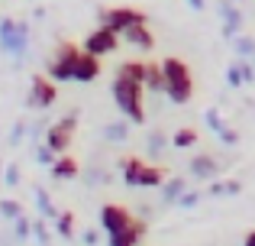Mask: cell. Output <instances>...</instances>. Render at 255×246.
<instances>
[{
	"label": "cell",
	"mask_w": 255,
	"mask_h": 246,
	"mask_svg": "<svg viewBox=\"0 0 255 246\" xmlns=\"http://www.w3.org/2000/svg\"><path fill=\"white\" fill-rule=\"evenodd\" d=\"M142 91H145V84L129 81V78H113V84H110V94H113V101H117L120 114H123L126 120H132L136 126H142V123H145Z\"/></svg>",
	"instance_id": "obj_1"
},
{
	"label": "cell",
	"mask_w": 255,
	"mask_h": 246,
	"mask_svg": "<svg viewBox=\"0 0 255 246\" xmlns=\"http://www.w3.org/2000/svg\"><path fill=\"white\" fill-rule=\"evenodd\" d=\"M162 68H165V78H168V91H165V97H168L171 104H178V107H184V104H191L194 97V75L191 68H187L181 58H162Z\"/></svg>",
	"instance_id": "obj_2"
},
{
	"label": "cell",
	"mask_w": 255,
	"mask_h": 246,
	"mask_svg": "<svg viewBox=\"0 0 255 246\" xmlns=\"http://www.w3.org/2000/svg\"><path fill=\"white\" fill-rule=\"evenodd\" d=\"M78 55H81V49H78L75 42H62V45L55 49V55L49 58V65H45V75H49L55 84L75 81V65H78Z\"/></svg>",
	"instance_id": "obj_3"
},
{
	"label": "cell",
	"mask_w": 255,
	"mask_h": 246,
	"mask_svg": "<svg viewBox=\"0 0 255 246\" xmlns=\"http://www.w3.org/2000/svg\"><path fill=\"white\" fill-rule=\"evenodd\" d=\"M0 45H3V52L19 58L26 52V45H29V23H23V19H3L0 23Z\"/></svg>",
	"instance_id": "obj_4"
},
{
	"label": "cell",
	"mask_w": 255,
	"mask_h": 246,
	"mask_svg": "<svg viewBox=\"0 0 255 246\" xmlns=\"http://www.w3.org/2000/svg\"><path fill=\"white\" fill-rule=\"evenodd\" d=\"M75 130H78V117H65V120H55L45 126V146H49L55 156H62V152H68L71 139H75Z\"/></svg>",
	"instance_id": "obj_5"
},
{
	"label": "cell",
	"mask_w": 255,
	"mask_h": 246,
	"mask_svg": "<svg viewBox=\"0 0 255 246\" xmlns=\"http://www.w3.org/2000/svg\"><path fill=\"white\" fill-rule=\"evenodd\" d=\"M97 19L104 26H110V29H117V32H126L129 26L145 23V13L142 10H132V6H107V10L97 13Z\"/></svg>",
	"instance_id": "obj_6"
},
{
	"label": "cell",
	"mask_w": 255,
	"mask_h": 246,
	"mask_svg": "<svg viewBox=\"0 0 255 246\" xmlns=\"http://www.w3.org/2000/svg\"><path fill=\"white\" fill-rule=\"evenodd\" d=\"M55 101H58V84L52 81L49 75H36V78H32L26 104H29V107H36V110H45V107H52Z\"/></svg>",
	"instance_id": "obj_7"
},
{
	"label": "cell",
	"mask_w": 255,
	"mask_h": 246,
	"mask_svg": "<svg viewBox=\"0 0 255 246\" xmlns=\"http://www.w3.org/2000/svg\"><path fill=\"white\" fill-rule=\"evenodd\" d=\"M117 45H120V32L110 29V26H104V23L94 32H87V39H84V52H91V55H97V58L117 52Z\"/></svg>",
	"instance_id": "obj_8"
},
{
	"label": "cell",
	"mask_w": 255,
	"mask_h": 246,
	"mask_svg": "<svg viewBox=\"0 0 255 246\" xmlns=\"http://www.w3.org/2000/svg\"><path fill=\"white\" fill-rule=\"evenodd\" d=\"M129 224H132V211L129 208H123V204H104V208H100V227H104L107 237L126 230Z\"/></svg>",
	"instance_id": "obj_9"
},
{
	"label": "cell",
	"mask_w": 255,
	"mask_h": 246,
	"mask_svg": "<svg viewBox=\"0 0 255 246\" xmlns=\"http://www.w3.org/2000/svg\"><path fill=\"white\" fill-rule=\"evenodd\" d=\"M97 78H100V58L81 49L78 65H75V81L78 84H91V81H97Z\"/></svg>",
	"instance_id": "obj_10"
},
{
	"label": "cell",
	"mask_w": 255,
	"mask_h": 246,
	"mask_svg": "<svg viewBox=\"0 0 255 246\" xmlns=\"http://www.w3.org/2000/svg\"><path fill=\"white\" fill-rule=\"evenodd\" d=\"M120 39H126V42H129L132 49H139V52H152V49H155V36L149 32V26H145V23L129 26L126 32H120Z\"/></svg>",
	"instance_id": "obj_11"
},
{
	"label": "cell",
	"mask_w": 255,
	"mask_h": 246,
	"mask_svg": "<svg viewBox=\"0 0 255 246\" xmlns=\"http://www.w3.org/2000/svg\"><path fill=\"white\" fill-rule=\"evenodd\" d=\"M145 237V221H139V217H132V224L126 230H120V234H113L107 246H139Z\"/></svg>",
	"instance_id": "obj_12"
},
{
	"label": "cell",
	"mask_w": 255,
	"mask_h": 246,
	"mask_svg": "<svg viewBox=\"0 0 255 246\" xmlns=\"http://www.w3.org/2000/svg\"><path fill=\"white\" fill-rule=\"evenodd\" d=\"M49 172H52V178H55V182H71V178L81 175V162L62 152V156L52 162V169H49Z\"/></svg>",
	"instance_id": "obj_13"
},
{
	"label": "cell",
	"mask_w": 255,
	"mask_h": 246,
	"mask_svg": "<svg viewBox=\"0 0 255 246\" xmlns=\"http://www.w3.org/2000/svg\"><path fill=\"white\" fill-rule=\"evenodd\" d=\"M145 88L152 94H165L168 91V78H165L162 62H145Z\"/></svg>",
	"instance_id": "obj_14"
},
{
	"label": "cell",
	"mask_w": 255,
	"mask_h": 246,
	"mask_svg": "<svg viewBox=\"0 0 255 246\" xmlns=\"http://www.w3.org/2000/svg\"><path fill=\"white\" fill-rule=\"evenodd\" d=\"M220 13H223V36L233 39L239 32V26H243V16H239V10L230 3V0H223V3H220Z\"/></svg>",
	"instance_id": "obj_15"
},
{
	"label": "cell",
	"mask_w": 255,
	"mask_h": 246,
	"mask_svg": "<svg viewBox=\"0 0 255 246\" xmlns=\"http://www.w3.org/2000/svg\"><path fill=\"white\" fill-rule=\"evenodd\" d=\"M191 175L200 178V182H210V178L217 175V162H213L210 156H194L191 159Z\"/></svg>",
	"instance_id": "obj_16"
},
{
	"label": "cell",
	"mask_w": 255,
	"mask_h": 246,
	"mask_svg": "<svg viewBox=\"0 0 255 246\" xmlns=\"http://www.w3.org/2000/svg\"><path fill=\"white\" fill-rule=\"evenodd\" d=\"M120 169H123V182L129 185V188H136L139 175H142V169H145V162H142V159H136V156H126L123 162H120Z\"/></svg>",
	"instance_id": "obj_17"
},
{
	"label": "cell",
	"mask_w": 255,
	"mask_h": 246,
	"mask_svg": "<svg viewBox=\"0 0 255 246\" xmlns=\"http://www.w3.org/2000/svg\"><path fill=\"white\" fill-rule=\"evenodd\" d=\"M162 185H165V169L145 162V169H142V175H139L136 188H162Z\"/></svg>",
	"instance_id": "obj_18"
},
{
	"label": "cell",
	"mask_w": 255,
	"mask_h": 246,
	"mask_svg": "<svg viewBox=\"0 0 255 246\" xmlns=\"http://www.w3.org/2000/svg\"><path fill=\"white\" fill-rule=\"evenodd\" d=\"M117 78H129V81H139V84H145V62H123L117 68Z\"/></svg>",
	"instance_id": "obj_19"
},
{
	"label": "cell",
	"mask_w": 255,
	"mask_h": 246,
	"mask_svg": "<svg viewBox=\"0 0 255 246\" xmlns=\"http://www.w3.org/2000/svg\"><path fill=\"white\" fill-rule=\"evenodd\" d=\"M32 195H36V204H39V214H42L45 221H55V217H58V211H55V204H52L49 191H45V188H32Z\"/></svg>",
	"instance_id": "obj_20"
},
{
	"label": "cell",
	"mask_w": 255,
	"mask_h": 246,
	"mask_svg": "<svg viewBox=\"0 0 255 246\" xmlns=\"http://www.w3.org/2000/svg\"><path fill=\"white\" fill-rule=\"evenodd\" d=\"M55 234L58 237H65V240H71V237H75V214H71V211H62V214L55 217Z\"/></svg>",
	"instance_id": "obj_21"
},
{
	"label": "cell",
	"mask_w": 255,
	"mask_h": 246,
	"mask_svg": "<svg viewBox=\"0 0 255 246\" xmlns=\"http://www.w3.org/2000/svg\"><path fill=\"white\" fill-rule=\"evenodd\" d=\"M194 143H197V130H191V126H181V130L171 136V146H174V149H191Z\"/></svg>",
	"instance_id": "obj_22"
},
{
	"label": "cell",
	"mask_w": 255,
	"mask_h": 246,
	"mask_svg": "<svg viewBox=\"0 0 255 246\" xmlns=\"http://www.w3.org/2000/svg\"><path fill=\"white\" fill-rule=\"evenodd\" d=\"M104 136L110 139V143H123V139L129 136V123H126V120H120V123H107Z\"/></svg>",
	"instance_id": "obj_23"
},
{
	"label": "cell",
	"mask_w": 255,
	"mask_h": 246,
	"mask_svg": "<svg viewBox=\"0 0 255 246\" xmlns=\"http://www.w3.org/2000/svg\"><path fill=\"white\" fill-rule=\"evenodd\" d=\"M184 188H187L184 178H171V182H165V188H162V201H178Z\"/></svg>",
	"instance_id": "obj_24"
},
{
	"label": "cell",
	"mask_w": 255,
	"mask_h": 246,
	"mask_svg": "<svg viewBox=\"0 0 255 246\" xmlns=\"http://www.w3.org/2000/svg\"><path fill=\"white\" fill-rule=\"evenodd\" d=\"M0 214H3L6 221H16V217L23 214V204L13 201V198H0Z\"/></svg>",
	"instance_id": "obj_25"
},
{
	"label": "cell",
	"mask_w": 255,
	"mask_h": 246,
	"mask_svg": "<svg viewBox=\"0 0 255 246\" xmlns=\"http://www.w3.org/2000/svg\"><path fill=\"white\" fill-rule=\"evenodd\" d=\"M233 45H236V55L239 58H252L255 55V42L249 36H233Z\"/></svg>",
	"instance_id": "obj_26"
},
{
	"label": "cell",
	"mask_w": 255,
	"mask_h": 246,
	"mask_svg": "<svg viewBox=\"0 0 255 246\" xmlns=\"http://www.w3.org/2000/svg\"><path fill=\"white\" fill-rule=\"evenodd\" d=\"M239 188H243L239 182H213L210 195H239Z\"/></svg>",
	"instance_id": "obj_27"
},
{
	"label": "cell",
	"mask_w": 255,
	"mask_h": 246,
	"mask_svg": "<svg viewBox=\"0 0 255 246\" xmlns=\"http://www.w3.org/2000/svg\"><path fill=\"white\" fill-rule=\"evenodd\" d=\"M19 178H23V175H19V165H16V162H10V165L3 169V185H6V188H16Z\"/></svg>",
	"instance_id": "obj_28"
},
{
	"label": "cell",
	"mask_w": 255,
	"mask_h": 246,
	"mask_svg": "<svg viewBox=\"0 0 255 246\" xmlns=\"http://www.w3.org/2000/svg\"><path fill=\"white\" fill-rule=\"evenodd\" d=\"M55 159H58V156H55V152H52L45 143L36 149V162H39V165H45V169H52V162H55Z\"/></svg>",
	"instance_id": "obj_29"
},
{
	"label": "cell",
	"mask_w": 255,
	"mask_h": 246,
	"mask_svg": "<svg viewBox=\"0 0 255 246\" xmlns=\"http://www.w3.org/2000/svg\"><path fill=\"white\" fill-rule=\"evenodd\" d=\"M197 201H200V191H181V198L174 204H178V208H197Z\"/></svg>",
	"instance_id": "obj_30"
},
{
	"label": "cell",
	"mask_w": 255,
	"mask_h": 246,
	"mask_svg": "<svg viewBox=\"0 0 255 246\" xmlns=\"http://www.w3.org/2000/svg\"><path fill=\"white\" fill-rule=\"evenodd\" d=\"M13 224H16V237H19V240H26V237L32 234V221H29L26 214H19V217H16Z\"/></svg>",
	"instance_id": "obj_31"
},
{
	"label": "cell",
	"mask_w": 255,
	"mask_h": 246,
	"mask_svg": "<svg viewBox=\"0 0 255 246\" xmlns=\"http://www.w3.org/2000/svg\"><path fill=\"white\" fill-rule=\"evenodd\" d=\"M226 84H230V88H239V84H243V71H239V62H233L230 68H226Z\"/></svg>",
	"instance_id": "obj_32"
},
{
	"label": "cell",
	"mask_w": 255,
	"mask_h": 246,
	"mask_svg": "<svg viewBox=\"0 0 255 246\" xmlns=\"http://www.w3.org/2000/svg\"><path fill=\"white\" fill-rule=\"evenodd\" d=\"M165 146H168V139H165L162 133H149V152H152V156H158Z\"/></svg>",
	"instance_id": "obj_33"
},
{
	"label": "cell",
	"mask_w": 255,
	"mask_h": 246,
	"mask_svg": "<svg viewBox=\"0 0 255 246\" xmlns=\"http://www.w3.org/2000/svg\"><path fill=\"white\" fill-rule=\"evenodd\" d=\"M32 234H36V243H39V246H49L52 237H49V230H45L42 221H32Z\"/></svg>",
	"instance_id": "obj_34"
},
{
	"label": "cell",
	"mask_w": 255,
	"mask_h": 246,
	"mask_svg": "<svg viewBox=\"0 0 255 246\" xmlns=\"http://www.w3.org/2000/svg\"><path fill=\"white\" fill-rule=\"evenodd\" d=\"M236 62H239V71H243V81L252 84V81H255V65H249L246 58H236Z\"/></svg>",
	"instance_id": "obj_35"
},
{
	"label": "cell",
	"mask_w": 255,
	"mask_h": 246,
	"mask_svg": "<svg viewBox=\"0 0 255 246\" xmlns=\"http://www.w3.org/2000/svg\"><path fill=\"white\" fill-rule=\"evenodd\" d=\"M207 126H210L213 133L223 130V117H220V110H207Z\"/></svg>",
	"instance_id": "obj_36"
},
{
	"label": "cell",
	"mask_w": 255,
	"mask_h": 246,
	"mask_svg": "<svg viewBox=\"0 0 255 246\" xmlns=\"http://www.w3.org/2000/svg\"><path fill=\"white\" fill-rule=\"evenodd\" d=\"M217 136H220V143H226V146H233L239 139V133L236 130H230V126H223V130H217Z\"/></svg>",
	"instance_id": "obj_37"
},
{
	"label": "cell",
	"mask_w": 255,
	"mask_h": 246,
	"mask_svg": "<svg viewBox=\"0 0 255 246\" xmlns=\"http://www.w3.org/2000/svg\"><path fill=\"white\" fill-rule=\"evenodd\" d=\"M23 133H26V123H23V120H19L16 126H13V133H10V146H16V143H19V139H23Z\"/></svg>",
	"instance_id": "obj_38"
},
{
	"label": "cell",
	"mask_w": 255,
	"mask_h": 246,
	"mask_svg": "<svg viewBox=\"0 0 255 246\" xmlns=\"http://www.w3.org/2000/svg\"><path fill=\"white\" fill-rule=\"evenodd\" d=\"M97 243V230H84V246H94Z\"/></svg>",
	"instance_id": "obj_39"
},
{
	"label": "cell",
	"mask_w": 255,
	"mask_h": 246,
	"mask_svg": "<svg viewBox=\"0 0 255 246\" xmlns=\"http://www.w3.org/2000/svg\"><path fill=\"white\" fill-rule=\"evenodd\" d=\"M243 246H255V230H249V234L243 237Z\"/></svg>",
	"instance_id": "obj_40"
},
{
	"label": "cell",
	"mask_w": 255,
	"mask_h": 246,
	"mask_svg": "<svg viewBox=\"0 0 255 246\" xmlns=\"http://www.w3.org/2000/svg\"><path fill=\"white\" fill-rule=\"evenodd\" d=\"M187 3H191V10H204V6H207L204 0H187Z\"/></svg>",
	"instance_id": "obj_41"
},
{
	"label": "cell",
	"mask_w": 255,
	"mask_h": 246,
	"mask_svg": "<svg viewBox=\"0 0 255 246\" xmlns=\"http://www.w3.org/2000/svg\"><path fill=\"white\" fill-rule=\"evenodd\" d=\"M0 175H3V162H0Z\"/></svg>",
	"instance_id": "obj_42"
},
{
	"label": "cell",
	"mask_w": 255,
	"mask_h": 246,
	"mask_svg": "<svg viewBox=\"0 0 255 246\" xmlns=\"http://www.w3.org/2000/svg\"><path fill=\"white\" fill-rule=\"evenodd\" d=\"M252 62H255V55H252Z\"/></svg>",
	"instance_id": "obj_43"
}]
</instances>
